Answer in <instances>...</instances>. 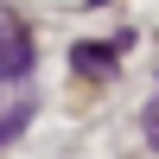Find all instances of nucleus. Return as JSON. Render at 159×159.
<instances>
[{"mask_svg": "<svg viewBox=\"0 0 159 159\" xmlns=\"http://www.w3.org/2000/svg\"><path fill=\"white\" fill-rule=\"evenodd\" d=\"M32 70V38H25V25H7L0 32V76H25Z\"/></svg>", "mask_w": 159, "mask_h": 159, "instance_id": "nucleus-1", "label": "nucleus"}, {"mask_svg": "<svg viewBox=\"0 0 159 159\" xmlns=\"http://www.w3.org/2000/svg\"><path fill=\"white\" fill-rule=\"evenodd\" d=\"M121 45H76V70H115Z\"/></svg>", "mask_w": 159, "mask_h": 159, "instance_id": "nucleus-2", "label": "nucleus"}, {"mask_svg": "<svg viewBox=\"0 0 159 159\" xmlns=\"http://www.w3.org/2000/svg\"><path fill=\"white\" fill-rule=\"evenodd\" d=\"M25 121H32V102H25V96H19V102H7V115H0V147H7Z\"/></svg>", "mask_w": 159, "mask_h": 159, "instance_id": "nucleus-3", "label": "nucleus"}, {"mask_svg": "<svg viewBox=\"0 0 159 159\" xmlns=\"http://www.w3.org/2000/svg\"><path fill=\"white\" fill-rule=\"evenodd\" d=\"M140 134H147V153H159V89H153L147 115H140Z\"/></svg>", "mask_w": 159, "mask_h": 159, "instance_id": "nucleus-4", "label": "nucleus"}]
</instances>
